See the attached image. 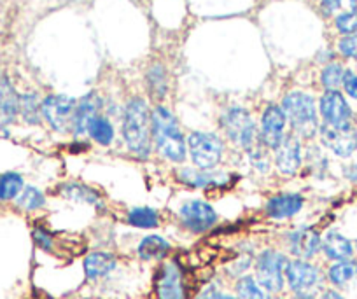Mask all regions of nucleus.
Here are the masks:
<instances>
[{"label": "nucleus", "mask_w": 357, "mask_h": 299, "mask_svg": "<svg viewBox=\"0 0 357 299\" xmlns=\"http://www.w3.org/2000/svg\"><path fill=\"white\" fill-rule=\"evenodd\" d=\"M128 224L140 229L156 228L160 224V215L151 207H135L128 212Z\"/></svg>", "instance_id": "cd10ccee"}, {"label": "nucleus", "mask_w": 357, "mask_h": 299, "mask_svg": "<svg viewBox=\"0 0 357 299\" xmlns=\"http://www.w3.org/2000/svg\"><path fill=\"white\" fill-rule=\"evenodd\" d=\"M123 135L126 146L137 158L146 160L151 154V112L142 98L130 100L123 116Z\"/></svg>", "instance_id": "f03ea898"}, {"label": "nucleus", "mask_w": 357, "mask_h": 299, "mask_svg": "<svg viewBox=\"0 0 357 299\" xmlns=\"http://www.w3.org/2000/svg\"><path fill=\"white\" fill-rule=\"evenodd\" d=\"M25 187L23 177L16 171H8L0 175V201H11L18 198L20 192Z\"/></svg>", "instance_id": "bb28decb"}, {"label": "nucleus", "mask_w": 357, "mask_h": 299, "mask_svg": "<svg viewBox=\"0 0 357 299\" xmlns=\"http://www.w3.org/2000/svg\"><path fill=\"white\" fill-rule=\"evenodd\" d=\"M321 116L324 119V125L342 126L352 123V111L350 105L347 104L345 96L336 89L326 91L321 98Z\"/></svg>", "instance_id": "f8f14e48"}, {"label": "nucleus", "mask_w": 357, "mask_h": 299, "mask_svg": "<svg viewBox=\"0 0 357 299\" xmlns=\"http://www.w3.org/2000/svg\"><path fill=\"white\" fill-rule=\"evenodd\" d=\"M282 111L286 121L291 123L293 130L300 137L312 139L319 132L317 109L310 95L300 91L289 93L282 102Z\"/></svg>", "instance_id": "7ed1b4c3"}, {"label": "nucleus", "mask_w": 357, "mask_h": 299, "mask_svg": "<svg viewBox=\"0 0 357 299\" xmlns=\"http://www.w3.org/2000/svg\"><path fill=\"white\" fill-rule=\"evenodd\" d=\"M343 175L349 178L350 182H357V164H350V167H345L343 170Z\"/></svg>", "instance_id": "ea45409f"}, {"label": "nucleus", "mask_w": 357, "mask_h": 299, "mask_svg": "<svg viewBox=\"0 0 357 299\" xmlns=\"http://www.w3.org/2000/svg\"><path fill=\"white\" fill-rule=\"evenodd\" d=\"M289 263L279 250L266 249L256 257V280L270 294H277L286 285V266Z\"/></svg>", "instance_id": "20e7f679"}, {"label": "nucleus", "mask_w": 357, "mask_h": 299, "mask_svg": "<svg viewBox=\"0 0 357 299\" xmlns=\"http://www.w3.org/2000/svg\"><path fill=\"white\" fill-rule=\"evenodd\" d=\"M250 264H252V257L242 256L240 259H236L235 263L228 268V273L231 275V277H243V273L249 270Z\"/></svg>", "instance_id": "c9c22d12"}, {"label": "nucleus", "mask_w": 357, "mask_h": 299, "mask_svg": "<svg viewBox=\"0 0 357 299\" xmlns=\"http://www.w3.org/2000/svg\"><path fill=\"white\" fill-rule=\"evenodd\" d=\"M321 299H345V298H343L338 291H335V289H328V291H324V294H322Z\"/></svg>", "instance_id": "a19ab883"}, {"label": "nucleus", "mask_w": 357, "mask_h": 299, "mask_svg": "<svg viewBox=\"0 0 357 299\" xmlns=\"http://www.w3.org/2000/svg\"><path fill=\"white\" fill-rule=\"evenodd\" d=\"M221 125L228 139L238 147H242L245 153H250L254 147L263 144L261 142V137L257 135V130L254 126L252 119H250V114L245 109H229L221 118Z\"/></svg>", "instance_id": "39448f33"}, {"label": "nucleus", "mask_w": 357, "mask_h": 299, "mask_svg": "<svg viewBox=\"0 0 357 299\" xmlns=\"http://www.w3.org/2000/svg\"><path fill=\"white\" fill-rule=\"evenodd\" d=\"M335 25L336 29H338V32L343 33V36H352V33H357V11L342 13L340 16H336Z\"/></svg>", "instance_id": "473e14b6"}, {"label": "nucleus", "mask_w": 357, "mask_h": 299, "mask_svg": "<svg viewBox=\"0 0 357 299\" xmlns=\"http://www.w3.org/2000/svg\"><path fill=\"white\" fill-rule=\"evenodd\" d=\"M343 77H345V70H343L342 65L329 63L328 67L322 70L321 81L322 84H324V88L328 89V91H331V89H336L340 84H343Z\"/></svg>", "instance_id": "2f4dec72"}, {"label": "nucleus", "mask_w": 357, "mask_h": 299, "mask_svg": "<svg viewBox=\"0 0 357 299\" xmlns=\"http://www.w3.org/2000/svg\"><path fill=\"white\" fill-rule=\"evenodd\" d=\"M178 219H181L184 228L190 229V231L205 233L214 228V224L218 222V214L208 204L200 201V199H193V201H188L181 207Z\"/></svg>", "instance_id": "9b49d317"}, {"label": "nucleus", "mask_w": 357, "mask_h": 299, "mask_svg": "<svg viewBox=\"0 0 357 299\" xmlns=\"http://www.w3.org/2000/svg\"><path fill=\"white\" fill-rule=\"evenodd\" d=\"M156 299H186V282L183 268L175 261H168L158 270L154 280Z\"/></svg>", "instance_id": "1a4fd4ad"}, {"label": "nucleus", "mask_w": 357, "mask_h": 299, "mask_svg": "<svg viewBox=\"0 0 357 299\" xmlns=\"http://www.w3.org/2000/svg\"><path fill=\"white\" fill-rule=\"evenodd\" d=\"M235 292L238 299H270V292L256 280V277L243 275L236 280Z\"/></svg>", "instance_id": "393cba45"}, {"label": "nucleus", "mask_w": 357, "mask_h": 299, "mask_svg": "<svg viewBox=\"0 0 357 299\" xmlns=\"http://www.w3.org/2000/svg\"><path fill=\"white\" fill-rule=\"evenodd\" d=\"M147 86H149V93L156 100H161L167 95V74L161 65H154L147 72Z\"/></svg>", "instance_id": "7c9ffc66"}, {"label": "nucleus", "mask_w": 357, "mask_h": 299, "mask_svg": "<svg viewBox=\"0 0 357 299\" xmlns=\"http://www.w3.org/2000/svg\"><path fill=\"white\" fill-rule=\"evenodd\" d=\"M178 178L188 185H193V187H208V185H219L221 182H225L226 175L225 174H215L212 170H195V168H184Z\"/></svg>", "instance_id": "5701e85b"}, {"label": "nucleus", "mask_w": 357, "mask_h": 299, "mask_svg": "<svg viewBox=\"0 0 357 299\" xmlns=\"http://www.w3.org/2000/svg\"><path fill=\"white\" fill-rule=\"evenodd\" d=\"M82 266H84L86 278L91 282H97L100 278H105L107 275H111L116 270L118 259L111 252H91L89 256H86Z\"/></svg>", "instance_id": "f3484780"}, {"label": "nucleus", "mask_w": 357, "mask_h": 299, "mask_svg": "<svg viewBox=\"0 0 357 299\" xmlns=\"http://www.w3.org/2000/svg\"><path fill=\"white\" fill-rule=\"evenodd\" d=\"M287 247L296 259L308 261L319 254L322 247V238L315 229H298L287 236Z\"/></svg>", "instance_id": "4468645a"}, {"label": "nucleus", "mask_w": 357, "mask_h": 299, "mask_svg": "<svg viewBox=\"0 0 357 299\" xmlns=\"http://www.w3.org/2000/svg\"><path fill=\"white\" fill-rule=\"evenodd\" d=\"M188 151L197 167H200L202 170H212L222 160L225 146L214 133L197 132L191 133L188 139Z\"/></svg>", "instance_id": "0eeeda50"}, {"label": "nucleus", "mask_w": 357, "mask_h": 299, "mask_svg": "<svg viewBox=\"0 0 357 299\" xmlns=\"http://www.w3.org/2000/svg\"><path fill=\"white\" fill-rule=\"evenodd\" d=\"M340 6H342V2H340V0H322V8H324V11L328 13V15L335 13Z\"/></svg>", "instance_id": "4c0bfd02"}, {"label": "nucleus", "mask_w": 357, "mask_h": 299, "mask_svg": "<svg viewBox=\"0 0 357 299\" xmlns=\"http://www.w3.org/2000/svg\"><path fill=\"white\" fill-rule=\"evenodd\" d=\"M356 250H357V240H356Z\"/></svg>", "instance_id": "a18cd8bd"}, {"label": "nucleus", "mask_w": 357, "mask_h": 299, "mask_svg": "<svg viewBox=\"0 0 357 299\" xmlns=\"http://www.w3.org/2000/svg\"><path fill=\"white\" fill-rule=\"evenodd\" d=\"M16 204H18V207L23 208L25 212H33L44 207L46 198H44V194L37 187L26 185V187H23V191L20 192L18 198H16Z\"/></svg>", "instance_id": "c756f323"}, {"label": "nucleus", "mask_w": 357, "mask_h": 299, "mask_svg": "<svg viewBox=\"0 0 357 299\" xmlns=\"http://www.w3.org/2000/svg\"><path fill=\"white\" fill-rule=\"evenodd\" d=\"M275 163L280 174L294 175L301 167V146L300 140L293 135L284 137L282 142L275 149Z\"/></svg>", "instance_id": "2eb2a0df"}, {"label": "nucleus", "mask_w": 357, "mask_h": 299, "mask_svg": "<svg viewBox=\"0 0 357 299\" xmlns=\"http://www.w3.org/2000/svg\"><path fill=\"white\" fill-rule=\"evenodd\" d=\"M20 114V95L6 75H0V130H6Z\"/></svg>", "instance_id": "dca6fc26"}, {"label": "nucleus", "mask_w": 357, "mask_h": 299, "mask_svg": "<svg viewBox=\"0 0 357 299\" xmlns=\"http://www.w3.org/2000/svg\"><path fill=\"white\" fill-rule=\"evenodd\" d=\"M298 299H315V298H312V296H300Z\"/></svg>", "instance_id": "c03bdc74"}, {"label": "nucleus", "mask_w": 357, "mask_h": 299, "mask_svg": "<svg viewBox=\"0 0 357 299\" xmlns=\"http://www.w3.org/2000/svg\"><path fill=\"white\" fill-rule=\"evenodd\" d=\"M151 130L158 153L174 163H181L186 158V140L178 128L175 116L167 107L160 105L151 114Z\"/></svg>", "instance_id": "f257e3e1"}, {"label": "nucleus", "mask_w": 357, "mask_h": 299, "mask_svg": "<svg viewBox=\"0 0 357 299\" xmlns=\"http://www.w3.org/2000/svg\"><path fill=\"white\" fill-rule=\"evenodd\" d=\"M284 128H286V116H284L282 107H277V105L266 107L261 118V142L268 149L275 151L284 139Z\"/></svg>", "instance_id": "ddd939ff"}, {"label": "nucleus", "mask_w": 357, "mask_h": 299, "mask_svg": "<svg viewBox=\"0 0 357 299\" xmlns=\"http://www.w3.org/2000/svg\"><path fill=\"white\" fill-rule=\"evenodd\" d=\"M354 249H356L354 243L338 231H329L328 235L322 238L321 250L324 252V256L328 257V259L336 261V263H338V261L352 259Z\"/></svg>", "instance_id": "aec40b11"}, {"label": "nucleus", "mask_w": 357, "mask_h": 299, "mask_svg": "<svg viewBox=\"0 0 357 299\" xmlns=\"http://www.w3.org/2000/svg\"><path fill=\"white\" fill-rule=\"evenodd\" d=\"M214 299H238V298H236V296H233V294H226V292H221L218 289V291H215V294H214Z\"/></svg>", "instance_id": "79ce46f5"}, {"label": "nucleus", "mask_w": 357, "mask_h": 299, "mask_svg": "<svg viewBox=\"0 0 357 299\" xmlns=\"http://www.w3.org/2000/svg\"><path fill=\"white\" fill-rule=\"evenodd\" d=\"M100 98L97 95H86L77 102V109H75V118H74V132L75 137H82L88 132L89 123L98 118V111H100Z\"/></svg>", "instance_id": "6ab92c4d"}, {"label": "nucleus", "mask_w": 357, "mask_h": 299, "mask_svg": "<svg viewBox=\"0 0 357 299\" xmlns=\"http://www.w3.org/2000/svg\"><path fill=\"white\" fill-rule=\"evenodd\" d=\"M350 6H352V11H357V0H350Z\"/></svg>", "instance_id": "37998d69"}, {"label": "nucleus", "mask_w": 357, "mask_h": 299, "mask_svg": "<svg viewBox=\"0 0 357 299\" xmlns=\"http://www.w3.org/2000/svg\"><path fill=\"white\" fill-rule=\"evenodd\" d=\"M20 114H22L23 121L29 123V125H39L40 116H43V104H39L37 95H33V93L20 95Z\"/></svg>", "instance_id": "a878e982"}, {"label": "nucleus", "mask_w": 357, "mask_h": 299, "mask_svg": "<svg viewBox=\"0 0 357 299\" xmlns=\"http://www.w3.org/2000/svg\"><path fill=\"white\" fill-rule=\"evenodd\" d=\"M286 284L291 291L300 296H312L321 289L322 273L315 264L303 259H293L286 266Z\"/></svg>", "instance_id": "423d86ee"}, {"label": "nucleus", "mask_w": 357, "mask_h": 299, "mask_svg": "<svg viewBox=\"0 0 357 299\" xmlns=\"http://www.w3.org/2000/svg\"><path fill=\"white\" fill-rule=\"evenodd\" d=\"M88 133L100 146H109L114 140V128L109 123V119L102 118V116H98V118H95L93 121L89 123Z\"/></svg>", "instance_id": "c85d7f7f"}, {"label": "nucleus", "mask_w": 357, "mask_h": 299, "mask_svg": "<svg viewBox=\"0 0 357 299\" xmlns=\"http://www.w3.org/2000/svg\"><path fill=\"white\" fill-rule=\"evenodd\" d=\"M215 291H218V287H215V285H212V284L207 285V287H205L204 291H202L200 294H198L197 299H214Z\"/></svg>", "instance_id": "58836bf2"}, {"label": "nucleus", "mask_w": 357, "mask_h": 299, "mask_svg": "<svg viewBox=\"0 0 357 299\" xmlns=\"http://www.w3.org/2000/svg\"><path fill=\"white\" fill-rule=\"evenodd\" d=\"M338 49L343 56L357 58V33L343 37V39L338 43Z\"/></svg>", "instance_id": "f704fd0d"}, {"label": "nucleus", "mask_w": 357, "mask_h": 299, "mask_svg": "<svg viewBox=\"0 0 357 299\" xmlns=\"http://www.w3.org/2000/svg\"><path fill=\"white\" fill-rule=\"evenodd\" d=\"M343 88H345L347 95L350 98L357 100V75L354 72L345 70V77H343Z\"/></svg>", "instance_id": "e433bc0d"}, {"label": "nucleus", "mask_w": 357, "mask_h": 299, "mask_svg": "<svg viewBox=\"0 0 357 299\" xmlns=\"http://www.w3.org/2000/svg\"><path fill=\"white\" fill-rule=\"evenodd\" d=\"M172 245L160 235H149L137 247V256L142 261H161L168 256Z\"/></svg>", "instance_id": "4be33fe9"}, {"label": "nucleus", "mask_w": 357, "mask_h": 299, "mask_svg": "<svg viewBox=\"0 0 357 299\" xmlns=\"http://www.w3.org/2000/svg\"><path fill=\"white\" fill-rule=\"evenodd\" d=\"M305 199L301 194H279L273 196L266 204V215L272 219H289L303 208Z\"/></svg>", "instance_id": "a211bd4d"}, {"label": "nucleus", "mask_w": 357, "mask_h": 299, "mask_svg": "<svg viewBox=\"0 0 357 299\" xmlns=\"http://www.w3.org/2000/svg\"><path fill=\"white\" fill-rule=\"evenodd\" d=\"M77 102L70 96L51 95L43 102V118L50 123L54 132L67 133L74 128Z\"/></svg>", "instance_id": "6e6552de"}, {"label": "nucleus", "mask_w": 357, "mask_h": 299, "mask_svg": "<svg viewBox=\"0 0 357 299\" xmlns=\"http://www.w3.org/2000/svg\"><path fill=\"white\" fill-rule=\"evenodd\" d=\"M60 194L65 199H74V201H82V204L95 205L100 199L98 192L95 189L88 187L79 182H65L60 185Z\"/></svg>", "instance_id": "b1692460"}, {"label": "nucleus", "mask_w": 357, "mask_h": 299, "mask_svg": "<svg viewBox=\"0 0 357 299\" xmlns=\"http://www.w3.org/2000/svg\"><path fill=\"white\" fill-rule=\"evenodd\" d=\"M328 280L336 289H347L357 284V261L347 259L331 264L328 270Z\"/></svg>", "instance_id": "412c9836"}, {"label": "nucleus", "mask_w": 357, "mask_h": 299, "mask_svg": "<svg viewBox=\"0 0 357 299\" xmlns=\"http://www.w3.org/2000/svg\"><path fill=\"white\" fill-rule=\"evenodd\" d=\"M32 238H33V242H36V245L39 247V249L46 250V252H53L54 238H53V235L47 231V229L37 226V228H33V231H32Z\"/></svg>", "instance_id": "72a5a7b5"}, {"label": "nucleus", "mask_w": 357, "mask_h": 299, "mask_svg": "<svg viewBox=\"0 0 357 299\" xmlns=\"http://www.w3.org/2000/svg\"><path fill=\"white\" fill-rule=\"evenodd\" d=\"M319 133L322 144L336 156L349 158L357 151V130L354 128L352 123L342 126L322 125Z\"/></svg>", "instance_id": "9d476101"}]
</instances>
